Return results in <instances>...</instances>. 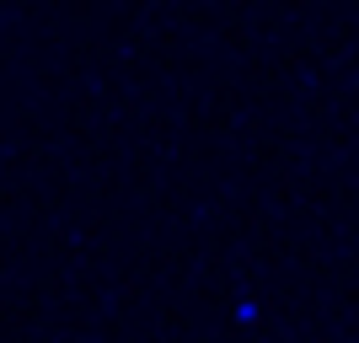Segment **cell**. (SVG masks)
I'll list each match as a JSON object with an SVG mask.
<instances>
[{
	"instance_id": "6da1fadb",
	"label": "cell",
	"mask_w": 359,
	"mask_h": 343,
	"mask_svg": "<svg viewBox=\"0 0 359 343\" xmlns=\"http://www.w3.org/2000/svg\"><path fill=\"white\" fill-rule=\"evenodd\" d=\"M257 316H263V306H257L252 295H241L236 300V322H257Z\"/></svg>"
}]
</instances>
